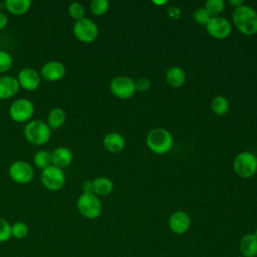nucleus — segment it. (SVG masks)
I'll return each mask as SVG.
<instances>
[{
    "instance_id": "obj_1",
    "label": "nucleus",
    "mask_w": 257,
    "mask_h": 257,
    "mask_svg": "<svg viewBox=\"0 0 257 257\" xmlns=\"http://www.w3.org/2000/svg\"><path fill=\"white\" fill-rule=\"evenodd\" d=\"M232 20L242 34L253 35L257 33V12L251 6L243 4L235 8L232 13Z\"/></svg>"
},
{
    "instance_id": "obj_2",
    "label": "nucleus",
    "mask_w": 257,
    "mask_h": 257,
    "mask_svg": "<svg viewBox=\"0 0 257 257\" xmlns=\"http://www.w3.org/2000/svg\"><path fill=\"white\" fill-rule=\"evenodd\" d=\"M148 148L158 155L168 153L174 144L172 134L163 127L152 128L146 138Z\"/></svg>"
},
{
    "instance_id": "obj_3",
    "label": "nucleus",
    "mask_w": 257,
    "mask_h": 257,
    "mask_svg": "<svg viewBox=\"0 0 257 257\" xmlns=\"http://www.w3.org/2000/svg\"><path fill=\"white\" fill-rule=\"evenodd\" d=\"M26 141L34 146L45 145L51 138V130L46 121L31 119L26 122L23 130Z\"/></svg>"
},
{
    "instance_id": "obj_4",
    "label": "nucleus",
    "mask_w": 257,
    "mask_h": 257,
    "mask_svg": "<svg viewBox=\"0 0 257 257\" xmlns=\"http://www.w3.org/2000/svg\"><path fill=\"white\" fill-rule=\"evenodd\" d=\"M76 208L79 214L88 220L98 218L102 211L99 198L92 192H82L77 198Z\"/></svg>"
},
{
    "instance_id": "obj_5",
    "label": "nucleus",
    "mask_w": 257,
    "mask_h": 257,
    "mask_svg": "<svg viewBox=\"0 0 257 257\" xmlns=\"http://www.w3.org/2000/svg\"><path fill=\"white\" fill-rule=\"evenodd\" d=\"M35 111L33 102L28 98H16L9 106V115L15 122H28Z\"/></svg>"
},
{
    "instance_id": "obj_6",
    "label": "nucleus",
    "mask_w": 257,
    "mask_h": 257,
    "mask_svg": "<svg viewBox=\"0 0 257 257\" xmlns=\"http://www.w3.org/2000/svg\"><path fill=\"white\" fill-rule=\"evenodd\" d=\"M233 169L239 177L251 178L257 172V157L251 152H241L234 160Z\"/></svg>"
},
{
    "instance_id": "obj_7",
    "label": "nucleus",
    "mask_w": 257,
    "mask_h": 257,
    "mask_svg": "<svg viewBox=\"0 0 257 257\" xmlns=\"http://www.w3.org/2000/svg\"><path fill=\"white\" fill-rule=\"evenodd\" d=\"M72 32L75 38L80 42L90 43L96 39L98 35V27L92 19L84 17L74 22Z\"/></svg>"
},
{
    "instance_id": "obj_8",
    "label": "nucleus",
    "mask_w": 257,
    "mask_h": 257,
    "mask_svg": "<svg viewBox=\"0 0 257 257\" xmlns=\"http://www.w3.org/2000/svg\"><path fill=\"white\" fill-rule=\"evenodd\" d=\"M40 181L45 189L49 191H57L65 185L66 177L62 169L51 165L41 171Z\"/></svg>"
},
{
    "instance_id": "obj_9",
    "label": "nucleus",
    "mask_w": 257,
    "mask_h": 257,
    "mask_svg": "<svg viewBox=\"0 0 257 257\" xmlns=\"http://www.w3.org/2000/svg\"><path fill=\"white\" fill-rule=\"evenodd\" d=\"M109 90L114 96L121 99H127L132 97L137 91L135 80L125 75L113 77L109 83Z\"/></svg>"
},
{
    "instance_id": "obj_10",
    "label": "nucleus",
    "mask_w": 257,
    "mask_h": 257,
    "mask_svg": "<svg viewBox=\"0 0 257 257\" xmlns=\"http://www.w3.org/2000/svg\"><path fill=\"white\" fill-rule=\"evenodd\" d=\"M9 177L12 181L18 184H27L32 181L34 177V170L32 166L25 161H15L8 169Z\"/></svg>"
},
{
    "instance_id": "obj_11",
    "label": "nucleus",
    "mask_w": 257,
    "mask_h": 257,
    "mask_svg": "<svg viewBox=\"0 0 257 257\" xmlns=\"http://www.w3.org/2000/svg\"><path fill=\"white\" fill-rule=\"evenodd\" d=\"M206 29L212 37L223 39L230 35L232 31V24L225 17L215 16L210 18V20L206 24Z\"/></svg>"
},
{
    "instance_id": "obj_12",
    "label": "nucleus",
    "mask_w": 257,
    "mask_h": 257,
    "mask_svg": "<svg viewBox=\"0 0 257 257\" xmlns=\"http://www.w3.org/2000/svg\"><path fill=\"white\" fill-rule=\"evenodd\" d=\"M17 80L23 89L27 91L36 90L41 82L40 73L32 67H24L20 69L17 75Z\"/></svg>"
},
{
    "instance_id": "obj_13",
    "label": "nucleus",
    "mask_w": 257,
    "mask_h": 257,
    "mask_svg": "<svg viewBox=\"0 0 257 257\" xmlns=\"http://www.w3.org/2000/svg\"><path fill=\"white\" fill-rule=\"evenodd\" d=\"M66 73V67L59 60H50L45 62L40 69V76L47 81H58Z\"/></svg>"
},
{
    "instance_id": "obj_14",
    "label": "nucleus",
    "mask_w": 257,
    "mask_h": 257,
    "mask_svg": "<svg viewBox=\"0 0 257 257\" xmlns=\"http://www.w3.org/2000/svg\"><path fill=\"white\" fill-rule=\"evenodd\" d=\"M190 227L191 217L185 211H176L169 218V228L177 235L185 234L189 231Z\"/></svg>"
},
{
    "instance_id": "obj_15",
    "label": "nucleus",
    "mask_w": 257,
    "mask_h": 257,
    "mask_svg": "<svg viewBox=\"0 0 257 257\" xmlns=\"http://www.w3.org/2000/svg\"><path fill=\"white\" fill-rule=\"evenodd\" d=\"M20 89L17 77L13 75L0 76V99H10L14 97Z\"/></svg>"
},
{
    "instance_id": "obj_16",
    "label": "nucleus",
    "mask_w": 257,
    "mask_h": 257,
    "mask_svg": "<svg viewBox=\"0 0 257 257\" xmlns=\"http://www.w3.org/2000/svg\"><path fill=\"white\" fill-rule=\"evenodd\" d=\"M73 160V155L70 149L66 147H58L51 152V163L53 166L64 169L68 167Z\"/></svg>"
},
{
    "instance_id": "obj_17",
    "label": "nucleus",
    "mask_w": 257,
    "mask_h": 257,
    "mask_svg": "<svg viewBox=\"0 0 257 257\" xmlns=\"http://www.w3.org/2000/svg\"><path fill=\"white\" fill-rule=\"evenodd\" d=\"M102 145L107 152L115 154L121 152L124 149L125 140L122 137V135L115 132H111L104 136Z\"/></svg>"
},
{
    "instance_id": "obj_18",
    "label": "nucleus",
    "mask_w": 257,
    "mask_h": 257,
    "mask_svg": "<svg viewBox=\"0 0 257 257\" xmlns=\"http://www.w3.org/2000/svg\"><path fill=\"white\" fill-rule=\"evenodd\" d=\"M113 190V183L106 177H96L91 181V192L99 197L108 196Z\"/></svg>"
},
{
    "instance_id": "obj_19",
    "label": "nucleus",
    "mask_w": 257,
    "mask_h": 257,
    "mask_svg": "<svg viewBox=\"0 0 257 257\" xmlns=\"http://www.w3.org/2000/svg\"><path fill=\"white\" fill-rule=\"evenodd\" d=\"M239 249L241 255L244 257L257 256V238L253 233H248L242 236L239 242Z\"/></svg>"
},
{
    "instance_id": "obj_20",
    "label": "nucleus",
    "mask_w": 257,
    "mask_h": 257,
    "mask_svg": "<svg viewBox=\"0 0 257 257\" xmlns=\"http://www.w3.org/2000/svg\"><path fill=\"white\" fill-rule=\"evenodd\" d=\"M166 80L172 87H181L186 81V72L179 66H172L166 72Z\"/></svg>"
},
{
    "instance_id": "obj_21",
    "label": "nucleus",
    "mask_w": 257,
    "mask_h": 257,
    "mask_svg": "<svg viewBox=\"0 0 257 257\" xmlns=\"http://www.w3.org/2000/svg\"><path fill=\"white\" fill-rule=\"evenodd\" d=\"M65 120H66L65 111L60 107H54L48 112L46 123L52 131V130H58L59 127H61L64 124Z\"/></svg>"
},
{
    "instance_id": "obj_22",
    "label": "nucleus",
    "mask_w": 257,
    "mask_h": 257,
    "mask_svg": "<svg viewBox=\"0 0 257 257\" xmlns=\"http://www.w3.org/2000/svg\"><path fill=\"white\" fill-rule=\"evenodd\" d=\"M30 0H6L4 6L6 10L13 15L25 14L31 7Z\"/></svg>"
},
{
    "instance_id": "obj_23",
    "label": "nucleus",
    "mask_w": 257,
    "mask_h": 257,
    "mask_svg": "<svg viewBox=\"0 0 257 257\" xmlns=\"http://www.w3.org/2000/svg\"><path fill=\"white\" fill-rule=\"evenodd\" d=\"M230 107L229 100L224 95H216L211 101V109L217 115H224Z\"/></svg>"
},
{
    "instance_id": "obj_24",
    "label": "nucleus",
    "mask_w": 257,
    "mask_h": 257,
    "mask_svg": "<svg viewBox=\"0 0 257 257\" xmlns=\"http://www.w3.org/2000/svg\"><path fill=\"white\" fill-rule=\"evenodd\" d=\"M33 164L36 168L44 170L51 166V153L46 150H39L33 156Z\"/></svg>"
},
{
    "instance_id": "obj_25",
    "label": "nucleus",
    "mask_w": 257,
    "mask_h": 257,
    "mask_svg": "<svg viewBox=\"0 0 257 257\" xmlns=\"http://www.w3.org/2000/svg\"><path fill=\"white\" fill-rule=\"evenodd\" d=\"M204 8L211 17L219 16V14L225 9V2L223 0H208L205 3Z\"/></svg>"
},
{
    "instance_id": "obj_26",
    "label": "nucleus",
    "mask_w": 257,
    "mask_h": 257,
    "mask_svg": "<svg viewBox=\"0 0 257 257\" xmlns=\"http://www.w3.org/2000/svg\"><path fill=\"white\" fill-rule=\"evenodd\" d=\"M89 8L92 14L96 16H101L106 13L109 8V3L107 0H92L89 3Z\"/></svg>"
},
{
    "instance_id": "obj_27",
    "label": "nucleus",
    "mask_w": 257,
    "mask_h": 257,
    "mask_svg": "<svg viewBox=\"0 0 257 257\" xmlns=\"http://www.w3.org/2000/svg\"><path fill=\"white\" fill-rule=\"evenodd\" d=\"M11 232L12 237L16 239H24L29 233V228L24 222L17 221L11 225Z\"/></svg>"
},
{
    "instance_id": "obj_28",
    "label": "nucleus",
    "mask_w": 257,
    "mask_h": 257,
    "mask_svg": "<svg viewBox=\"0 0 257 257\" xmlns=\"http://www.w3.org/2000/svg\"><path fill=\"white\" fill-rule=\"evenodd\" d=\"M68 15L74 19L75 21L84 18L85 16V8L79 2H72L68 6Z\"/></svg>"
},
{
    "instance_id": "obj_29",
    "label": "nucleus",
    "mask_w": 257,
    "mask_h": 257,
    "mask_svg": "<svg viewBox=\"0 0 257 257\" xmlns=\"http://www.w3.org/2000/svg\"><path fill=\"white\" fill-rule=\"evenodd\" d=\"M13 65V57L6 50H0V72L8 71Z\"/></svg>"
},
{
    "instance_id": "obj_30",
    "label": "nucleus",
    "mask_w": 257,
    "mask_h": 257,
    "mask_svg": "<svg viewBox=\"0 0 257 257\" xmlns=\"http://www.w3.org/2000/svg\"><path fill=\"white\" fill-rule=\"evenodd\" d=\"M11 237V224L7 220L0 218V242H6Z\"/></svg>"
},
{
    "instance_id": "obj_31",
    "label": "nucleus",
    "mask_w": 257,
    "mask_h": 257,
    "mask_svg": "<svg viewBox=\"0 0 257 257\" xmlns=\"http://www.w3.org/2000/svg\"><path fill=\"white\" fill-rule=\"evenodd\" d=\"M193 17H194V20L200 25H206L211 18V16L209 15V13L207 12V10L204 7L197 8L194 11Z\"/></svg>"
},
{
    "instance_id": "obj_32",
    "label": "nucleus",
    "mask_w": 257,
    "mask_h": 257,
    "mask_svg": "<svg viewBox=\"0 0 257 257\" xmlns=\"http://www.w3.org/2000/svg\"><path fill=\"white\" fill-rule=\"evenodd\" d=\"M136 90L137 91H147L151 88V80L148 77H140L135 80Z\"/></svg>"
},
{
    "instance_id": "obj_33",
    "label": "nucleus",
    "mask_w": 257,
    "mask_h": 257,
    "mask_svg": "<svg viewBox=\"0 0 257 257\" xmlns=\"http://www.w3.org/2000/svg\"><path fill=\"white\" fill-rule=\"evenodd\" d=\"M8 21H9V19H8L7 14L2 12V11H0V30L4 29L7 26Z\"/></svg>"
},
{
    "instance_id": "obj_34",
    "label": "nucleus",
    "mask_w": 257,
    "mask_h": 257,
    "mask_svg": "<svg viewBox=\"0 0 257 257\" xmlns=\"http://www.w3.org/2000/svg\"><path fill=\"white\" fill-rule=\"evenodd\" d=\"M82 192H91V181H85L81 186Z\"/></svg>"
},
{
    "instance_id": "obj_35",
    "label": "nucleus",
    "mask_w": 257,
    "mask_h": 257,
    "mask_svg": "<svg viewBox=\"0 0 257 257\" xmlns=\"http://www.w3.org/2000/svg\"><path fill=\"white\" fill-rule=\"evenodd\" d=\"M229 3H230L232 6H234V8H238V7H240V6L243 5V1H241V0H230Z\"/></svg>"
},
{
    "instance_id": "obj_36",
    "label": "nucleus",
    "mask_w": 257,
    "mask_h": 257,
    "mask_svg": "<svg viewBox=\"0 0 257 257\" xmlns=\"http://www.w3.org/2000/svg\"><path fill=\"white\" fill-rule=\"evenodd\" d=\"M253 234H254V236L257 238V229H256V230L253 232Z\"/></svg>"
},
{
    "instance_id": "obj_37",
    "label": "nucleus",
    "mask_w": 257,
    "mask_h": 257,
    "mask_svg": "<svg viewBox=\"0 0 257 257\" xmlns=\"http://www.w3.org/2000/svg\"><path fill=\"white\" fill-rule=\"evenodd\" d=\"M236 257H244V256H242V255H239V256H236Z\"/></svg>"
}]
</instances>
